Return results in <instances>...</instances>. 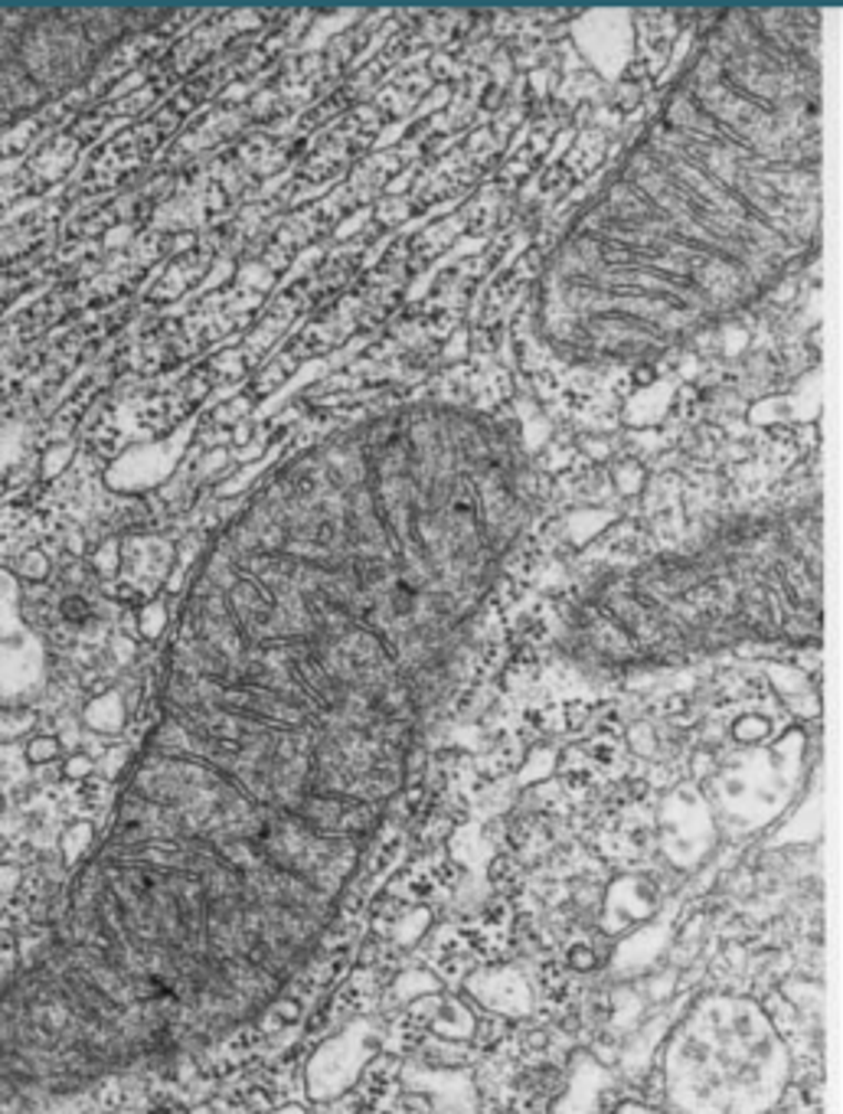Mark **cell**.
Here are the masks:
<instances>
[{
  "instance_id": "6da1fadb",
  "label": "cell",
  "mask_w": 843,
  "mask_h": 1114,
  "mask_svg": "<svg viewBox=\"0 0 843 1114\" xmlns=\"http://www.w3.org/2000/svg\"><path fill=\"white\" fill-rule=\"evenodd\" d=\"M177 660L108 824L0 980V1105L200 1055L327 941L428 736L351 716L212 641Z\"/></svg>"
},
{
  "instance_id": "277c9868",
  "label": "cell",
  "mask_w": 843,
  "mask_h": 1114,
  "mask_svg": "<svg viewBox=\"0 0 843 1114\" xmlns=\"http://www.w3.org/2000/svg\"><path fill=\"white\" fill-rule=\"evenodd\" d=\"M63 612H66L70 618H82V615H85V605H82L79 598H70V602L63 605Z\"/></svg>"
},
{
  "instance_id": "7a4b0ae2",
  "label": "cell",
  "mask_w": 843,
  "mask_h": 1114,
  "mask_svg": "<svg viewBox=\"0 0 843 1114\" xmlns=\"http://www.w3.org/2000/svg\"><path fill=\"white\" fill-rule=\"evenodd\" d=\"M818 13H729L660 122L569 229L550 337L647 363L769 294L821 236Z\"/></svg>"
},
{
  "instance_id": "3957f363",
  "label": "cell",
  "mask_w": 843,
  "mask_h": 1114,
  "mask_svg": "<svg viewBox=\"0 0 843 1114\" xmlns=\"http://www.w3.org/2000/svg\"><path fill=\"white\" fill-rule=\"evenodd\" d=\"M788 1055L769 1017L732 997L700 1003L667 1052V1092L680 1114H769Z\"/></svg>"
}]
</instances>
